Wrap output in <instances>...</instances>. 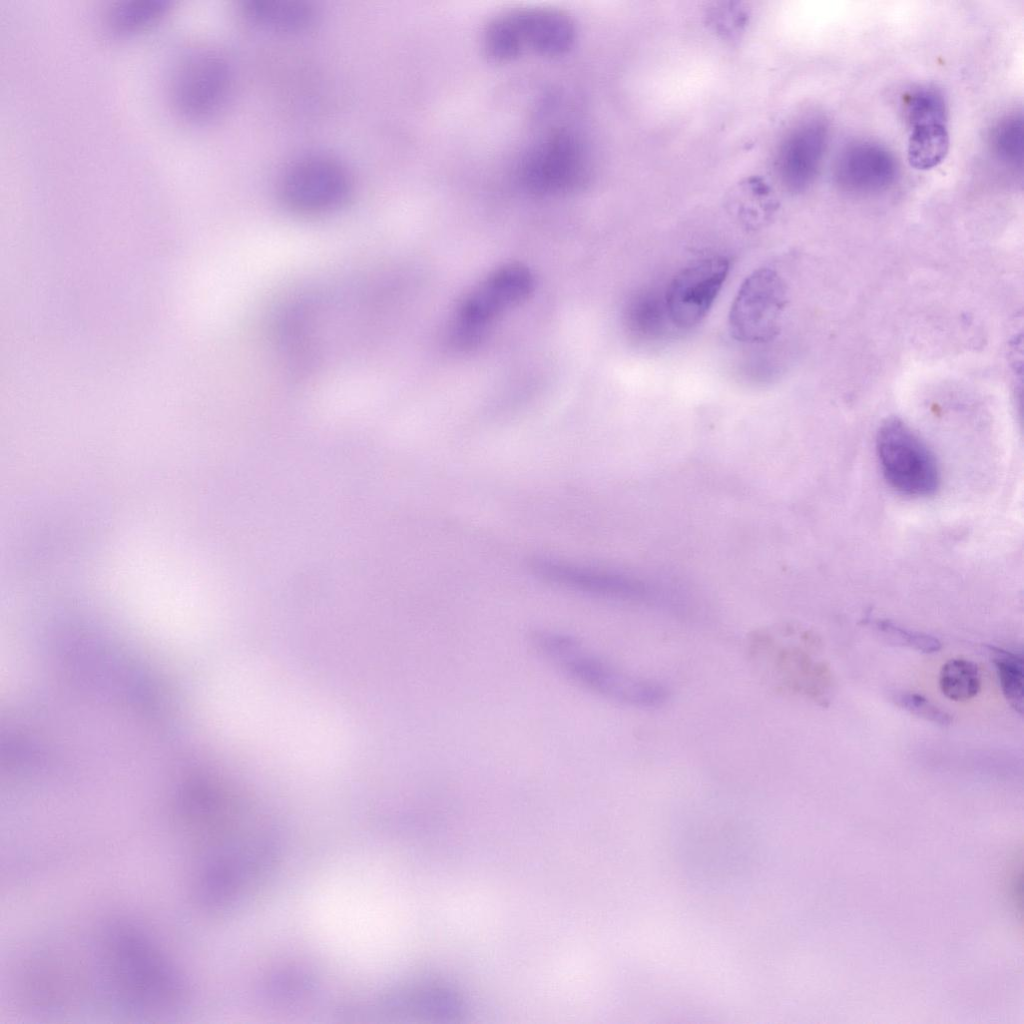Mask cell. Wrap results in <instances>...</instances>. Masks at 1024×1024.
<instances>
[{"label":"cell","mask_w":1024,"mask_h":1024,"mask_svg":"<svg viewBox=\"0 0 1024 1024\" xmlns=\"http://www.w3.org/2000/svg\"><path fill=\"white\" fill-rule=\"evenodd\" d=\"M529 642L564 676L604 698L639 708L658 707L669 698L661 683L620 670L569 634L537 629L530 633Z\"/></svg>","instance_id":"cell-1"},{"label":"cell","mask_w":1024,"mask_h":1024,"mask_svg":"<svg viewBox=\"0 0 1024 1024\" xmlns=\"http://www.w3.org/2000/svg\"><path fill=\"white\" fill-rule=\"evenodd\" d=\"M575 39L574 21L566 13L551 8H527L494 18L484 31L483 47L491 60L502 63L526 51L560 56L571 49Z\"/></svg>","instance_id":"cell-2"},{"label":"cell","mask_w":1024,"mask_h":1024,"mask_svg":"<svg viewBox=\"0 0 1024 1024\" xmlns=\"http://www.w3.org/2000/svg\"><path fill=\"white\" fill-rule=\"evenodd\" d=\"M233 71L226 56L214 48H196L176 66L170 85L172 105L185 120L214 118L227 105Z\"/></svg>","instance_id":"cell-3"},{"label":"cell","mask_w":1024,"mask_h":1024,"mask_svg":"<svg viewBox=\"0 0 1024 1024\" xmlns=\"http://www.w3.org/2000/svg\"><path fill=\"white\" fill-rule=\"evenodd\" d=\"M876 450L882 473L901 494L928 496L939 484V470L933 453L902 420H886L877 433Z\"/></svg>","instance_id":"cell-4"},{"label":"cell","mask_w":1024,"mask_h":1024,"mask_svg":"<svg viewBox=\"0 0 1024 1024\" xmlns=\"http://www.w3.org/2000/svg\"><path fill=\"white\" fill-rule=\"evenodd\" d=\"M530 269L519 263L498 267L467 292L456 311V332L466 342L478 338L497 318L524 302L534 290Z\"/></svg>","instance_id":"cell-5"},{"label":"cell","mask_w":1024,"mask_h":1024,"mask_svg":"<svg viewBox=\"0 0 1024 1024\" xmlns=\"http://www.w3.org/2000/svg\"><path fill=\"white\" fill-rule=\"evenodd\" d=\"M353 180L348 169L327 155H308L283 172L279 192L284 204L301 214H322L337 209L349 198Z\"/></svg>","instance_id":"cell-6"},{"label":"cell","mask_w":1024,"mask_h":1024,"mask_svg":"<svg viewBox=\"0 0 1024 1024\" xmlns=\"http://www.w3.org/2000/svg\"><path fill=\"white\" fill-rule=\"evenodd\" d=\"M787 290L774 269L754 270L740 285L728 315L733 338L750 344L766 343L780 331Z\"/></svg>","instance_id":"cell-7"},{"label":"cell","mask_w":1024,"mask_h":1024,"mask_svg":"<svg viewBox=\"0 0 1024 1024\" xmlns=\"http://www.w3.org/2000/svg\"><path fill=\"white\" fill-rule=\"evenodd\" d=\"M588 177L581 141L558 131L540 141L524 157L519 170L522 186L537 195H560L577 190Z\"/></svg>","instance_id":"cell-8"},{"label":"cell","mask_w":1024,"mask_h":1024,"mask_svg":"<svg viewBox=\"0 0 1024 1024\" xmlns=\"http://www.w3.org/2000/svg\"><path fill=\"white\" fill-rule=\"evenodd\" d=\"M730 270L724 256L696 260L680 270L667 287L666 314L674 326L692 329L708 314Z\"/></svg>","instance_id":"cell-9"},{"label":"cell","mask_w":1024,"mask_h":1024,"mask_svg":"<svg viewBox=\"0 0 1024 1024\" xmlns=\"http://www.w3.org/2000/svg\"><path fill=\"white\" fill-rule=\"evenodd\" d=\"M827 140V123L818 116L802 119L784 136L777 151L776 169L788 191L803 192L813 184Z\"/></svg>","instance_id":"cell-10"},{"label":"cell","mask_w":1024,"mask_h":1024,"mask_svg":"<svg viewBox=\"0 0 1024 1024\" xmlns=\"http://www.w3.org/2000/svg\"><path fill=\"white\" fill-rule=\"evenodd\" d=\"M897 172L896 159L887 148L878 143L859 141L841 151L835 163L834 178L844 191L874 194L888 189Z\"/></svg>","instance_id":"cell-11"},{"label":"cell","mask_w":1024,"mask_h":1024,"mask_svg":"<svg viewBox=\"0 0 1024 1024\" xmlns=\"http://www.w3.org/2000/svg\"><path fill=\"white\" fill-rule=\"evenodd\" d=\"M239 9L248 24L282 34L305 32L318 18L314 4L305 0H243Z\"/></svg>","instance_id":"cell-12"},{"label":"cell","mask_w":1024,"mask_h":1024,"mask_svg":"<svg viewBox=\"0 0 1024 1024\" xmlns=\"http://www.w3.org/2000/svg\"><path fill=\"white\" fill-rule=\"evenodd\" d=\"M908 161L919 170H928L939 165L949 150V133L946 123H929L909 127Z\"/></svg>","instance_id":"cell-13"},{"label":"cell","mask_w":1024,"mask_h":1024,"mask_svg":"<svg viewBox=\"0 0 1024 1024\" xmlns=\"http://www.w3.org/2000/svg\"><path fill=\"white\" fill-rule=\"evenodd\" d=\"M169 7L170 0H120L108 9L105 22L113 33H133L154 24Z\"/></svg>","instance_id":"cell-14"},{"label":"cell","mask_w":1024,"mask_h":1024,"mask_svg":"<svg viewBox=\"0 0 1024 1024\" xmlns=\"http://www.w3.org/2000/svg\"><path fill=\"white\" fill-rule=\"evenodd\" d=\"M980 685L979 669L970 660L950 659L940 669L939 686L943 695L950 700H969L978 694Z\"/></svg>","instance_id":"cell-15"},{"label":"cell","mask_w":1024,"mask_h":1024,"mask_svg":"<svg viewBox=\"0 0 1024 1024\" xmlns=\"http://www.w3.org/2000/svg\"><path fill=\"white\" fill-rule=\"evenodd\" d=\"M996 667L1004 697L1019 714L1024 707V664L1022 656L997 648L988 647Z\"/></svg>","instance_id":"cell-16"},{"label":"cell","mask_w":1024,"mask_h":1024,"mask_svg":"<svg viewBox=\"0 0 1024 1024\" xmlns=\"http://www.w3.org/2000/svg\"><path fill=\"white\" fill-rule=\"evenodd\" d=\"M991 145L994 154L1006 165L1021 168L1024 153V124L1021 113L1002 118L993 128Z\"/></svg>","instance_id":"cell-17"},{"label":"cell","mask_w":1024,"mask_h":1024,"mask_svg":"<svg viewBox=\"0 0 1024 1024\" xmlns=\"http://www.w3.org/2000/svg\"><path fill=\"white\" fill-rule=\"evenodd\" d=\"M904 111L909 127L947 122L945 100L934 88L923 87L909 93L905 99Z\"/></svg>","instance_id":"cell-18"},{"label":"cell","mask_w":1024,"mask_h":1024,"mask_svg":"<svg viewBox=\"0 0 1024 1024\" xmlns=\"http://www.w3.org/2000/svg\"><path fill=\"white\" fill-rule=\"evenodd\" d=\"M875 628L888 644L909 647L924 653L937 652L941 648V642L936 637L902 628L888 620L877 621Z\"/></svg>","instance_id":"cell-19"},{"label":"cell","mask_w":1024,"mask_h":1024,"mask_svg":"<svg viewBox=\"0 0 1024 1024\" xmlns=\"http://www.w3.org/2000/svg\"><path fill=\"white\" fill-rule=\"evenodd\" d=\"M892 701L902 709L934 724L947 726L952 716L933 704L923 695L914 692L898 691L891 696Z\"/></svg>","instance_id":"cell-20"}]
</instances>
